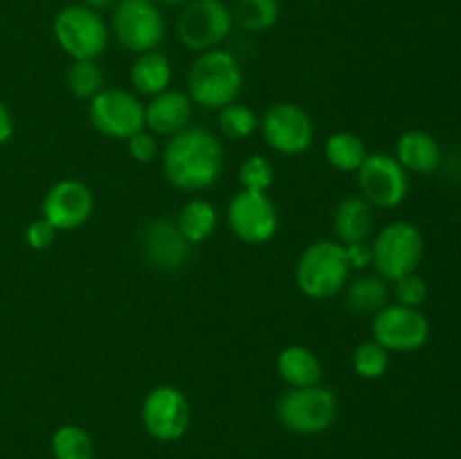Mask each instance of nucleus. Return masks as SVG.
<instances>
[{
    "label": "nucleus",
    "instance_id": "3",
    "mask_svg": "<svg viewBox=\"0 0 461 459\" xmlns=\"http://www.w3.org/2000/svg\"><path fill=\"white\" fill-rule=\"evenodd\" d=\"M351 266L345 246L338 241H315L297 259L295 282L311 300H329L349 282Z\"/></svg>",
    "mask_w": 461,
    "mask_h": 459
},
{
    "label": "nucleus",
    "instance_id": "4",
    "mask_svg": "<svg viewBox=\"0 0 461 459\" xmlns=\"http://www.w3.org/2000/svg\"><path fill=\"white\" fill-rule=\"evenodd\" d=\"M277 421L295 435H320L338 418V396L324 385L291 387L277 400Z\"/></svg>",
    "mask_w": 461,
    "mask_h": 459
},
{
    "label": "nucleus",
    "instance_id": "33",
    "mask_svg": "<svg viewBox=\"0 0 461 459\" xmlns=\"http://www.w3.org/2000/svg\"><path fill=\"white\" fill-rule=\"evenodd\" d=\"M129 153L133 160L138 162H153L158 156V142L153 133L140 130V133L131 135L129 138Z\"/></svg>",
    "mask_w": 461,
    "mask_h": 459
},
{
    "label": "nucleus",
    "instance_id": "14",
    "mask_svg": "<svg viewBox=\"0 0 461 459\" xmlns=\"http://www.w3.org/2000/svg\"><path fill=\"white\" fill-rule=\"evenodd\" d=\"M259 126L264 130L266 144L284 156L304 153L315 140L313 120L297 104H273L259 120Z\"/></svg>",
    "mask_w": 461,
    "mask_h": 459
},
{
    "label": "nucleus",
    "instance_id": "22",
    "mask_svg": "<svg viewBox=\"0 0 461 459\" xmlns=\"http://www.w3.org/2000/svg\"><path fill=\"white\" fill-rule=\"evenodd\" d=\"M216 223H219L216 207L205 198H192L189 202H185L176 219V225H178L180 234L187 238L189 246L207 241L214 234Z\"/></svg>",
    "mask_w": 461,
    "mask_h": 459
},
{
    "label": "nucleus",
    "instance_id": "20",
    "mask_svg": "<svg viewBox=\"0 0 461 459\" xmlns=\"http://www.w3.org/2000/svg\"><path fill=\"white\" fill-rule=\"evenodd\" d=\"M277 374L291 387L320 385V381H322V363L309 346L291 345L277 356Z\"/></svg>",
    "mask_w": 461,
    "mask_h": 459
},
{
    "label": "nucleus",
    "instance_id": "6",
    "mask_svg": "<svg viewBox=\"0 0 461 459\" xmlns=\"http://www.w3.org/2000/svg\"><path fill=\"white\" fill-rule=\"evenodd\" d=\"M423 259V234L408 220L385 225L372 243V264L387 282L414 273Z\"/></svg>",
    "mask_w": 461,
    "mask_h": 459
},
{
    "label": "nucleus",
    "instance_id": "37",
    "mask_svg": "<svg viewBox=\"0 0 461 459\" xmlns=\"http://www.w3.org/2000/svg\"><path fill=\"white\" fill-rule=\"evenodd\" d=\"M156 4H169V7H176V4H187L189 0H153Z\"/></svg>",
    "mask_w": 461,
    "mask_h": 459
},
{
    "label": "nucleus",
    "instance_id": "27",
    "mask_svg": "<svg viewBox=\"0 0 461 459\" xmlns=\"http://www.w3.org/2000/svg\"><path fill=\"white\" fill-rule=\"evenodd\" d=\"M68 88L77 99H93L104 90V72L95 61H75L68 68Z\"/></svg>",
    "mask_w": 461,
    "mask_h": 459
},
{
    "label": "nucleus",
    "instance_id": "13",
    "mask_svg": "<svg viewBox=\"0 0 461 459\" xmlns=\"http://www.w3.org/2000/svg\"><path fill=\"white\" fill-rule=\"evenodd\" d=\"M230 230L248 246L268 243L277 234L279 216L277 207L266 192H248L241 189L234 194L228 205Z\"/></svg>",
    "mask_w": 461,
    "mask_h": 459
},
{
    "label": "nucleus",
    "instance_id": "9",
    "mask_svg": "<svg viewBox=\"0 0 461 459\" xmlns=\"http://www.w3.org/2000/svg\"><path fill=\"white\" fill-rule=\"evenodd\" d=\"M88 120L111 140H129L144 130V104L122 88H104L88 104Z\"/></svg>",
    "mask_w": 461,
    "mask_h": 459
},
{
    "label": "nucleus",
    "instance_id": "2",
    "mask_svg": "<svg viewBox=\"0 0 461 459\" xmlns=\"http://www.w3.org/2000/svg\"><path fill=\"white\" fill-rule=\"evenodd\" d=\"M243 88V72L237 57L225 50H207L196 57L187 75L189 99L210 111L237 102Z\"/></svg>",
    "mask_w": 461,
    "mask_h": 459
},
{
    "label": "nucleus",
    "instance_id": "18",
    "mask_svg": "<svg viewBox=\"0 0 461 459\" xmlns=\"http://www.w3.org/2000/svg\"><path fill=\"white\" fill-rule=\"evenodd\" d=\"M374 225H376L374 207L363 196L342 198L333 212V232L342 246L367 241L374 232Z\"/></svg>",
    "mask_w": 461,
    "mask_h": 459
},
{
    "label": "nucleus",
    "instance_id": "11",
    "mask_svg": "<svg viewBox=\"0 0 461 459\" xmlns=\"http://www.w3.org/2000/svg\"><path fill=\"white\" fill-rule=\"evenodd\" d=\"M142 423L149 435L158 441H178L192 423L189 400L178 387L158 385L144 396Z\"/></svg>",
    "mask_w": 461,
    "mask_h": 459
},
{
    "label": "nucleus",
    "instance_id": "23",
    "mask_svg": "<svg viewBox=\"0 0 461 459\" xmlns=\"http://www.w3.org/2000/svg\"><path fill=\"white\" fill-rule=\"evenodd\" d=\"M390 282L381 274H363L347 288V306L356 313H378L390 302Z\"/></svg>",
    "mask_w": 461,
    "mask_h": 459
},
{
    "label": "nucleus",
    "instance_id": "35",
    "mask_svg": "<svg viewBox=\"0 0 461 459\" xmlns=\"http://www.w3.org/2000/svg\"><path fill=\"white\" fill-rule=\"evenodd\" d=\"M14 138V117L7 104L0 102V147L7 144Z\"/></svg>",
    "mask_w": 461,
    "mask_h": 459
},
{
    "label": "nucleus",
    "instance_id": "12",
    "mask_svg": "<svg viewBox=\"0 0 461 459\" xmlns=\"http://www.w3.org/2000/svg\"><path fill=\"white\" fill-rule=\"evenodd\" d=\"M372 336L387 351H417L430 338V322L419 309L396 302L374 315Z\"/></svg>",
    "mask_w": 461,
    "mask_h": 459
},
{
    "label": "nucleus",
    "instance_id": "26",
    "mask_svg": "<svg viewBox=\"0 0 461 459\" xmlns=\"http://www.w3.org/2000/svg\"><path fill=\"white\" fill-rule=\"evenodd\" d=\"M54 459H93V439L79 426H61L50 441Z\"/></svg>",
    "mask_w": 461,
    "mask_h": 459
},
{
    "label": "nucleus",
    "instance_id": "19",
    "mask_svg": "<svg viewBox=\"0 0 461 459\" xmlns=\"http://www.w3.org/2000/svg\"><path fill=\"white\" fill-rule=\"evenodd\" d=\"M396 160L412 174H432L441 162V148L426 130H405L396 142Z\"/></svg>",
    "mask_w": 461,
    "mask_h": 459
},
{
    "label": "nucleus",
    "instance_id": "17",
    "mask_svg": "<svg viewBox=\"0 0 461 459\" xmlns=\"http://www.w3.org/2000/svg\"><path fill=\"white\" fill-rule=\"evenodd\" d=\"M194 102L187 93L180 90H162L153 94L151 102L144 106V126L153 135H176L187 129L192 120Z\"/></svg>",
    "mask_w": 461,
    "mask_h": 459
},
{
    "label": "nucleus",
    "instance_id": "29",
    "mask_svg": "<svg viewBox=\"0 0 461 459\" xmlns=\"http://www.w3.org/2000/svg\"><path fill=\"white\" fill-rule=\"evenodd\" d=\"M390 367V351L378 345L376 340H367L356 346L354 351V369L360 378L376 381Z\"/></svg>",
    "mask_w": 461,
    "mask_h": 459
},
{
    "label": "nucleus",
    "instance_id": "21",
    "mask_svg": "<svg viewBox=\"0 0 461 459\" xmlns=\"http://www.w3.org/2000/svg\"><path fill=\"white\" fill-rule=\"evenodd\" d=\"M171 76V61L167 54L151 50V52L138 54V58L131 66V84L140 94H158L169 88Z\"/></svg>",
    "mask_w": 461,
    "mask_h": 459
},
{
    "label": "nucleus",
    "instance_id": "7",
    "mask_svg": "<svg viewBox=\"0 0 461 459\" xmlns=\"http://www.w3.org/2000/svg\"><path fill=\"white\" fill-rule=\"evenodd\" d=\"M232 27V9L223 0H189L176 21V34L192 52H207L219 48Z\"/></svg>",
    "mask_w": 461,
    "mask_h": 459
},
{
    "label": "nucleus",
    "instance_id": "5",
    "mask_svg": "<svg viewBox=\"0 0 461 459\" xmlns=\"http://www.w3.org/2000/svg\"><path fill=\"white\" fill-rule=\"evenodd\" d=\"M54 39L75 61H95L108 48V27L102 14L86 4H68L54 16Z\"/></svg>",
    "mask_w": 461,
    "mask_h": 459
},
{
    "label": "nucleus",
    "instance_id": "28",
    "mask_svg": "<svg viewBox=\"0 0 461 459\" xmlns=\"http://www.w3.org/2000/svg\"><path fill=\"white\" fill-rule=\"evenodd\" d=\"M219 126L223 130L225 138L230 140H246L259 129V117L252 108L243 106V104H228L225 108H221L219 115Z\"/></svg>",
    "mask_w": 461,
    "mask_h": 459
},
{
    "label": "nucleus",
    "instance_id": "16",
    "mask_svg": "<svg viewBox=\"0 0 461 459\" xmlns=\"http://www.w3.org/2000/svg\"><path fill=\"white\" fill-rule=\"evenodd\" d=\"M142 248L149 264L158 270H178L187 264L192 246L180 234L176 220L153 219L142 232Z\"/></svg>",
    "mask_w": 461,
    "mask_h": 459
},
{
    "label": "nucleus",
    "instance_id": "10",
    "mask_svg": "<svg viewBox=\"0 0 461 459\" xmlns=\"http://www.w3.org/2000/svg\"><path fill=\"white\" fill-rule=\"evenodd\" d=\"M358 187L360 196L369 205L392 210L408 196L410 178L396 158L387 153H369L358 169Z\"/></svg>",
    "mask_w": 461,
    "mask_h": 459
},
{
    "label": "nucleus",
    "instance_id": "1",
    "mask_svg": "<svg viewBox=\"0 0 461 459\" xmlns=\"http://www.w3.org/2000/svg\"><path fill=\"white\" fill-rule=\"evenodd\" d=\"M162 171L180 192H203L223 174V144L203 126H187L171 135L162 151Z\"/></svg>",
    "mask_w": 461,
    "mask_h": 459
},
{
    "label": "nucleus",
    "instance_id": "24",
    "mask_svg": "<svg viewBox=\"0 0 461 459\" xmlns=\"http://www.w3.org/2000/svg\"><path fill=\"white\" fill-rule=\"evenodd\" d=\"M324 156H327L329 165L336 166L338 171H358L363 166L365 158L369 156L367 147L363 140L349 130H338V133L329 135L324 142Z\"/></svg>",
    "mask_w": 461,
    "mask_h": 459
},
{
    "label": "nucleus",
    "instance_id": "34",
    "mask_svg": "<svg viewBox=\"0 0 461 459\" xmlns=\"http://www.w3.org/2000/svg\"><path fill=\"white\" fill-rule=\"evenodd\" d=\"M345 252H347V261H349L351 268L363 270L372 264V246H369L367 241L345 246Z\"/></svg>",
    "mask_w": 461,
    "mask_h": 459
},
{
    "label": "nucleus",
    "instance_id": "32",
    "mask_svg": "<svg viewBox=\"0 0 461 459\" xmlns=\"http://www.w3.org/2000/svg\"><path fill=\"white\" fill-rule=\"evenodd\" d=\"M57 238V230L41 216L25 228V243L32 250H48Z\"/></svg>",
    "mask_w": 461,
    "mask_h": 459
},
{
    "label": "nucleus",
    "instance_id": "31",
    "mask_svg": "<svg viewBox=\"0 0 461 459\" xmlns=\"http://www.w3.org/2000/svg\"><path fill=\"white\" fill-rule=\"evenodd\" d=\"M394 297L399 304L419 309V306H421L428 297V284L423 282L419 274H414V273L405 274V277L396 279L394 282Z\"/></svg>",
    "mask_w": 461,
    "mask_h": 459
},
{
    "label": "nucleus",
    "instance_id": "25",
    "mask_svg": "<svg viewBox=\"0 0 461 459\" xmlns=\"http://www.w3.org/2000/svg\"><path fill=\"white\" fill-rule=\"evenodd\" d=\"M279 12V0H237L232 18L241 30L266 32L277 25Z\"/></svg>",
    "mask_w": 461,
    "mask_h": 459
},
{
    "label": "nucleus",
    "instance_id": "36",
    "mask_svg": "<svg viewBox=\"0 0 461 459\" xmlns=\"http://www.w3.org/2000/svg\"><path fill=\"white\" fill-rule=\"evenodd\" d=\"M117 3H120V0H81V4H86V7L95 9V12H102V9L115 7Z\"/></svg>",
    "mask_w": 461,
    "mask_h": 459
},
{
    "label": "nucleus",
    "instance_id": "15",
    "mask_svg": "<svg viewBox=\"0 0 461 459\" xmlns=\"http://www.w3.org/2000/svg\"><path fill=\"white\" fill-rule=\"evenodd\" d=\"M95 210L93 192L81 180H59L48 189L41 202V216L57 232H70L81 228Z\"/></svg>",
    "mask_w": 461,
    "mask_h": 459
},
{
    "label": "nucleus",
    "instance_id": "8",
    "mask_svg": "<svg viewBox=\"0 0 461 459\" xmlns=\"http://www.w3.org/2000/svg\"><path fill=\"white\" fill-rule=\"evenodd\" d=\"M165 16L153 0H120L113 12V34L124 50L144 54L165 40Z\"/></svg>",
    "mask_w": 461,
    "mask_h": 459
},
{
    "label": "nucleus",
    "instance_id": "30",
    "mask_svg": "<svg viewBox=\"0 0 461 459\" xmlns=\"http://www.w3.org/2000/svg\"><path fill=\"white\" fill-rule=\"evenodd\" d=\"M275 169L264 156H250L239 169V183L248 192H266L273 184Z\"/></svg>",
    "mask_w": 461,
    "mask_h": 459
}]
</instances>
